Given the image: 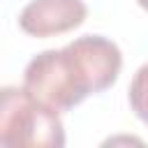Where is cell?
<instances>
[{
	"mask_svg": "<svg viewBox=\"0 0 148 148\" xmlns=\"http://www.w3.org/2000/svg\"><path fill=\"white\" fill-rule=\"evenodd\" d=\"M23 86L56 111H69L88 95H95L92 76L72 42L37 53L23 72Z\"/></svg>",
	"mask_w": 148,
	"mask_h": 148,
	"instance_id": "cell-1",
	"label": "cell"
},
{
	"mask_svg": "<svg viewBox=\"0 0 148 148\" xmlns=\"http://www.w3.org/2000/svg\"><path fill=\"white\" fill-rule=\"evenodd\" d=\"M130 104L132 111L148 125V62L141 65L130 81Z\"/></svg>",
	"mask_w": 148,
	"mask_h": 148,
	"instance_id": "cell-4",
	"label": "cell"
},
{
	"mask_svg": "<svg viewBox=\"0 0 148 148\" xmlns=\"http://www.w3.org/2000/svg\"><path fill=\"white\" fill-rule=\"evenodd\" d=\"M88 16L83 0H30L18 14V28L30 37H53L79 28Z\"/></svg>",
	"mask_w": 148,
	"mask_h": 148,
	"instance_id": "cell-3",
	"label": "cell"
},
{
	"mask_svg": "<svg viewBox=\"0 0 148 148\" xmlns=\"http://www.w3.org/2000/svg\"><path fill=\"white\" fill-rule=\"evenodd\" d=\"M0 146L62 148L65 130L60 111L37 99L25 86H5L0 90Z\"/></svg>",
	"mask_w": 148,
	"mask_h": 148,
	"instance_id": "cell-2",
	"label": "cell"
},
{
	"mask_svg": "<svg viewBox=\"0 0 148 148\" xmlns=\"http://www.w3.org/2000/svg\"><path fill=\"white\" fill-rule=\"evenodd\" d=\"M136 2H139V7H141V9H146V12H148V0H136Z\"/></svg>",
	"mask_w": 148,
	"mask_h": 148,
	"instance_id": "cell-5",
	"label": "cell"
}]
</instances>
